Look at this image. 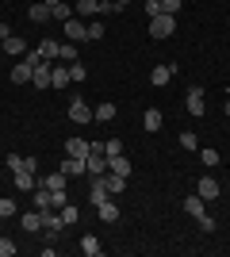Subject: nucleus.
I'll list each match as a JSON object with an SVG mask.
<instances>
[{
  "mask_svg": "<svg viewBox=\"0 0 230 257\" xmlns=\"http://www.w3.org/2000/svg\"><path fill=\"white\" fill-rule=\"evenodd\" d=\"M173 31H176V16H165V12L150 16V35L153 39H169Z\"/></svg>",
  "mask_w": 230,
  "mask_h": 257,
  "instance_id": "nucleus-1",
  "label": "nucleus"
},
{
  "mask_svg": "<svg viewBox=\"0 0 230 257\" xmlns=\"http://www.w3.org/2000/svg\"><path fill=\"white\" fill-rule=\"evenodd\" d=\"M62 31H66V43H85V39H88V23L73 16V20L62 23Z\"/></svg>",
  "mask_w": 230,
  "mask_h": 257,
  "instance_id": "nucleus-2",
  "label": "nucleus"
},
{
  "mask_svg": "<svg viewBox=\"0 0 230 257\" xmlns=\"http://www.w3.org/2000/svg\"><path fill=\"white\" fill-rule=\"evenodd\" d=\"M184 107H188V115H203V111H207V100H203V88H199V85H192V88H188Z\"/></svg>",
  "mask_w": 230,
  "mask_h": 257,
  "instance_id": "nucleus-3",
  "label": "nucleus"
},
{
  "mask_svg": "<svg viewBox=\"0 0 230 257\" xmlns=\"http://www.w3.org/2000/svg\"><path fill=\"white\" fill-rule=\"evenodd\" d=\"M43 230H46L50 238H58V234H62V230H66V219H62V211L46 207V211H43Z\"/></svg>",
  "mask_w": 230,
  "mask_h": 257,
  "instance_id": "nucleus-4",
  "label": "nucleus"
},
{
  "mask_svg": "<svg viewBox=\"0 0 230 257\" xmlns=\"http://www.w3.org/2000/svg\"><path fill=\"white\" fill-rule=\"evenodd\" d=\"M173 73H176V62L153 65V69H150V85H153V88H165L169 81H173Z\"/></svg>",
  "mask_w": 230,
  "mask_h": 257,
  "instance_id": "nucleus-5",
  "label": "nucleus"
},
{
  "mask_svg": "<svg viewBox=\"0 0 230 257\" xmlns=\"http://www.w3.org/2000/svg\"><path fill=\"white\" fill-rule=\"evenodd\" d=\"M219 192H222V188H219L215 177H199V181H196V196L203 200V204H207V200H219Z\"/></svg>",
  "mask_w": 230,
  "mask_h": 257,
  "instance_id": "nucleus-6",
  "label": "nucleus"
},
{
  "mask_svg": "<svg viewBox=\"0 0 230 257\" xmlns=\"http://www.w3.org/2000/svg\"><path fill=\"white\" fill-rule=\"evenodd\" d=\"M69 123H92V107H88L81 96L69 100Z\"/></svg>",
  "mask_w": 230,
  "mask_h": 257,
  "instance_id": "nucleus-7",
  "label": "nucleus"
},
{
  "mask_svg": "<svg viewBox=\"0 0 230 257\" xmlns=\"http://www.w3.org/2000/svg\"><path fill=\"white\" fill-rule=\"evenodd\" d=\"M31 77H35V62L31 58H23V62L12 65V81H16V85H31Z\"/></svg>",
  "mask_w": 230,
  "mask_h": 257,
  "instance_id": "nucleus-8",
  "label": "nucleus"
},
{
  "mask_svg": "<svg viewBox=\"0 0 230 257\" xmlns=\"http://www.w3.org/2000/svg\"><path fill=\"white\" fill-rule=\"evenodd\" d=\"M73 77H69V65H54L50 62V88H69Z\"/></svg>",
  "mask_w": 230,
  "mask_h": 257,
  "instance_id": "nucleus-9",
  "label": "nucleus"
},
{
  "mask_svg": "<svg viewBox=\"0 0 230 257\" xmlns=\"http://www.w3.org/2000/svg\"><path fill=\"white\" fill-rule=\"evenodd\" d=\"M85 173L88 177H104V173H108V158H104V154H88L85 158Z\"/></svg>",
  "mask_w": 230,
  "mask_h": 257,
  "instance_id": "nucleus-10",
  "label": "nucleus"
},
{
  "mask_svg": "<svg viewBox=\"0 0 230 257\" xmlns=\"http://www.w3.org/2000/svg\"><path fill=\"white\" fill-rule=\"evenodd\" d=\"M108 184H104V181H100V177H92V188H88V204H92V207H100V204H104V200H108Z\"/></svg>",
  "mask_w": 230,
  "mask_h": 257,
  "instance_id": "nucleus-11",
  "label": "nucleus"
},
{
  "mask_svg": "<svg viewBox=\"0 0 230 257\" xmlns=\"http://www.w3.org/2000/svg\"><path fill=\"white\" fill-rule=\"evenodd\" d=\"M12 177H16V188H20V192H35V188H39V177H35V173H27V169H20V173H12Z\"/></svg>",
  "mask_w": 230,
  "mask_h": 257,
  "instance_id": "nucleus-12",
  "label": "nucleus"
},
{
  "mask_svg": "<svg viewBox=\"0 0 230 257\" xmlns=\"http://www.w3.org/2000/svg\"><path fill=\"white\" fill-rule=\"evenodd\" d=\"M96 219H100V223H115V219H119V207H115V196H108V200H104V204L96 207Z\"/></svg>",
  "mask_w": 230,
  "mask_h": 257,
  "instance_id": "nucleus-13",
  "label": "nucleus"
},
{
  "mask_svg": "<svg viewBox=\"0 0 230 257\" xmlns=\"http://www.w3.org/2000/svg\"><path fill=\"white\" fill-rule=\"evenodd\" d=\"M66 158H88V142L81 139V135L66 139Z\"/></svg>",
  "mask_w": 230,
  "mask_h": 257,
  "instance_id": "nucleus-14",
  "label": "nucleus"
},
{
  "mask_svg": "<svg viewBox=\"0 0 230 257\" xmlns=\"http://www.w3.org/2000/svg\"><path fill=\"white\" fill-rule=\"evenodd\" d=\"M100 181H104V184H108V192L111 196H119V192H127V177H119V173H104V177H100Z\"/></svg>",
  "mask_w": 230,
  "mask_h": 257,
  "instance_id": "nucleus-15",
  "label": "nucleus"
},
{
  "mask_svg": "<svg viewBox=\"0 0 230 257\" xmlns=\"http://www.w3.org/2000/svg\"><path fill=\"white\" fill-rule=\"evenodd\" d=\"M31 200H35V207H39V211H46V207H54V192H50V188H43V184H39V188L31 192Z\"/></svg>",
  "mask_w": 230,
  "mask_h": 257,
  "instance_id": "nucleus-16",
  "label": "nucleus"
},
{
  "mask_svg": "<svg viewBox=\"0 0 230 257\" xmlns=\"http://www.w3.org/2000/svg\"><path fill=\"white\" fill-rule=\"evenodd\" d=\"M31 85H35V88H50V62H39V65H35Z\"/></svg>",
  "mask_w": 230,
  "mask_h": 257,
  "instance_id": "nucleus-17",
  "label": "nucleus"
},
{
  "mask_svg": "<svg viewBox=\"0 0 230 257\" xmlns=\"http://www.w3.org/2000/svg\"><path fill=\"white\" fill-rule=\"evenodd\" d=\"M66 173L58 169V173H46V177H39V184H43V188H50V192H54V188H66Z\"/></svg>",
  "mask_w": 230,
  "mask_h": 257,
  "instance_id": "nucleus-18",
  "label": "nucleus"
},
{
  "mask_svg": "<svg viewBox=\"0 0 230 257\" xmlns=\"http://www.w3.org/2000/svg\"><path fill=\"white\" fill-rule=\"evenodd\" d=\"M73 12H77V20H85V16H100V0H77Z\"/></svg>",
  "mask_w": 230,
  "mask_h": 257,
  "instance_id": "nucleus-19",
  "label": "nucleus"
},
{
  "mask_svg": "<svg viewBox=\"0 0 230 257\" xmlns=\"http://www.w3.org/2000/svg\"><path fill=\"white\" fill-rule=\"evenodd\" d=\"M62 173L66 177H85V158H66L62 161Z\"/></svg>",
  "mask_w": 230,
  "mask_h": 257,
  "instance_id": "nucleus-20",
  "label": "nucleus"
},
{
  "mask_svg": "<svg viewBox=\"0 0 230 257\" xmlns=\"http://www.w3.org/2000/svg\"><path fill=\"white\" fill-rule=\"evenodd\" d=\"M58 50H62L58 39H43V43H39V54H43L46 62H58Z\"/></svg>",
  "mask_w": 230,
  "mask_h": 257,
  "instance_id": "nucleus-21",
  "label": "nucleus"
},
{
  "mask_svg": "<svg viewBox=\"0 0 230 257\" xmlns=\"http://www.w3.org/2000/svg\"><path fill=\"white\" fill-rule=\"evenodd\" d=\"M81 253H88V257H100V253H104L100 238H96V234H85V238H81Z\"/></svg>",
  "mask_w": 230,
  "mask_h": 257,
  "instance_id": "nucleus-22",
  "label": "nucleus"
},
{
  "mask_svg": "<svg viewBox=\"0 0 230 257\" xmlns=\"http://www.w3.org/2000/svg\"><path fill=\"white\" fill-rule=\"evenodd\" d=\"M23 230H27V234H35V230H43V211H39V207L23 215Z\"/></svg>",
  "mask_w": 230,
  "mask_h": 257,
  "instance_id": "nucleus-23",
  "label": "nucleus"
},
{
  "mask_svg": "<svg viewBox=\"0 0 230 257\" xmlns=\"http://www.w3.org/2000/svg\"><path fill=\"white\" fill-rule=\"evenodd\" d=\"M50 16H54V20H58V23H66V20H73L77 12H73V4H66V0H58L54 8H50Z\"/></svg>",
  "mask_w": 230,
  "mask_h": 257,
  "instance_id": "nucleus-24",
  "label": "nucleus"
},
{
  "mask_svg": "<svg viewBox=\"0 0 230 257\" xmlns=\"http://www.w3.org/2000/svg\"><path fill=\"white\" fill-rule=\"evenodd\" d=\"M108 169L119 173V177H131V161H127V154H119V158H108Z\"/></svg>",
  "mask_w": 230,
  "mask_h": 257,
  "instance_id": "nucleus-25",
  "label": "nucleus"
},
{
  "mask_svg": "<svg viewBox=\"0 0 230 257\" xmlns=\"http://www.w3.org/2000/svg\"><path fill=\"white\" fill-rule=\"evenodd\" d=\"M142 127L150 131V135H153V131H161V111H157V107H146V119H142Z\"/></svg>",
  "mask_w": 230,
  "mask_h": 257,
  "instance_id": "nucleus-26",
  "label": "nucleus"
},
{
  "mask_svg": "<svg viewBox=\"0 0 230 257\" xmlns=\"http://www.w3.org/2000/svg\"><path fill=\"white\" fill-rule=\"evenodd\" d=\"M92 119H96V123H111V119H115V104H100V107H92Z\"/></svg>",
  "mask_w": 230,
  "mask_h": 257,
  "instance_id": "nucleus-27",
  "label": "nucleus"
},
{
  "mask_svg": "<svg viewBox=\"0 0 230 257\" xmlns=\"http://www.w3.org/2000/svg\"><path fill=\"white\" fill-rule=\"evenodd\" d=\"M27 16H31V23H46V20H50V8L39 0V4H31V8H27Z\"/></svg>",
  "mask_w": 230,
  "mask_h": 257,
  "instance_id": "nucleus-28",
  "label": "nucleus"
},
{
  "mask_svg": "<svg viewBox=\"0 0 230 257\" xmlns=\"http://www.w3.org/2000/svg\"><path fill=\"white\" fill-rule=\"evenodd\" d=\"M184 211H188V215H203L207 207H203V200H199V196L192 192V196H184Z\"/></svg>",
  "mask_w": 230,
  "mask_h": 257,
  "instance_id": "nucleus-29",
  "label": "nucleus"
},
{
  "mask_svg": "<svg viewBox=\"0 0 230 257\" xmlns=\"http://www.w3.org/2000/svg\"><path fill=\"white\" fill-rule=\"evenodd\" d=\"M4 54H27V46H23V39H20V35L4 39Z\"/></svg>",
  "mask_w": 230,
  "mask_h": 257,
  "instance_id": "nucleus-30",
  "label": "nucleus"
},
{
  "mask_svg": "<svg viewBox=\"0 0 230 257\" xmlns=\"http://www.w3.org/2000/svg\"><path fill=\"white\" fill-rule=\"evenodd\" d=\"M81 54H77V43H62V50H58V62H77Z\"/></svg>",
  "mask_w": 230,
  "mask_h": 257,
  "instance_id": "nucleus-31",
  "label": "nucleus"
},
{
  "mask_svg": "<svg viewBox=\"0 0 230 257\" xmlns=\"http://www.w3.org/2000/svg\"><path fill=\"white\" fill-rule=\"evenodd\" d=\"M104 35H108V27H104L100 20H92V23H88V43H100Z\"/></svg>",
  "mask_w": 230,
  "mask_h": 257,
  "instance_id": "nucleus-32",
  "label": "nucleus"
},
{
  "mask_svg": "<svg viewBox=\"0 0 230 257\" xmlns=\"http://www.w3.org/2000/svg\"><path fill=\"white\" fill-rule=\"evenodd\" d=\"M69 77H73V81H85V77H88V69H85V62H81V58H77V62H69Z\"/></svg>",
  "mask_w": 230,
  "mask_h": 257,
  "instance_id": "nucleus-33",
  "label": "nucleus"
},
{
  "mask_svg": "<svg viewBox=\"0 0 230 257\" xmlns=\"http://www.w3.org/2000/svg\"><path fill=\"white\" fill-rule=\"evenodd\" d=\"M119 154H123V142L119 139H108V142H104V158H119Z\"/></svg>",
  "mask_w": 230,
  "mask_h": 257,
  "instance_id": "nucleus-34",
  "label": "nucleus"
},
{
  "mask_svg": "<svg viewBox=\"0 0 230 257\" xmlns=\"http://www.w3.org/2000/svg\"><path fill=\"white\" fill-rule=\"evenodd\" d=\"M196 223H199V230H203V234H211V230H215V219H211L207 211H203V215H196Z\"/></svg>",
  "mask_w": 230,
  "mask_h": 257,
  "instance_id": "nucleus-35",
  "label": "nucleus"
},
{
  "mask_svg": "<svg viewBox=\"0 0 230 257\" xmlns=\"http://www.w3.org/2000/svg\"><path fill=\"white\" fill-rule=\"evenodd\" d=\"M180 146H184V150H199V139L192 131H184V135H180Z\"/></svg>",
  "mask_w": 230,
  "mask_h": 257,
  "instance_id": "nucleus-36",
  "label": "nucleus"
},
{
  "mask_svg": "<svg viewBox=\"0 0 230 257\" xmlns=\"http://www.w3.org/2000/svg\"><path fill=\"white\" fill-rule=\"evenodd\" d=\"M12 215H16V200H4V196H0V219H12Z\"/></svg>",
  "mask_w": 230,
  "mask_h": 257,
  "instance_id": "nucleus-37",
  "label": "nucleus"
},
{
  "mask_svg": "<svg viewBox=\"0 0 230 257\" xmlns=\"http://www.w3.org/2000/svg\"><path fill=\"white\" fill-rule=\"evenodd\" d=\"M199 161H203V165H207V169H211V165H219V154L203 146V150H199Z\"/></svg>",
  "mask_w": 230,
  "mask_h": 257,
  "instance_id": "nucleus-38",
  "label": "nucleus"
},
{
  "mask_svg": "<svg viewBox=\"0 0 230 257\" xmlns=\"http://www.w3.org/2000/svg\"><path fill=\"white\" fill-rule=\"evenodd\" d=\"M62 219H66V226H69V223H77V219H81V211H77L73 204H66V207H62Z\"/></svg>",
  "mask_w": 230,
  "mask_h": 257,
  "instance_id": "nucleus-39",
  "label": "nucleus"
},
{
  "mask_svg": "<svg viewBox=\"0 0 230 257\" xmlns=\"http://www.w3.org/2000/svg\"><path fill=\"white\" fill-rule=\"evenodd\" d=\"M157 4H161L165 16H176V12H180V0H157Z\"/></svg>",
  "mask_w": 230,
  "mask_h": 257,
  "instance_id": "nucleus-40",
  "label": "nucleus"
},
{
  "mask_svg": "<svg viewBox=\"0 0 230 257\" xmlns=\"http://www.w3.org/2000/svg\"><path fill=\"white\" fill-rule=\"evenodd\" d=\"M16 253V242H12V238H0V257H12Z\"/></svg>",
  "mask_w": 230,
  "mask_h": 257,
  "instance_id": "nucleus-41",
  "label": "nucleus"
},
{
  "mask_svg": "<svg viewBox=\"0 0 230 257\" xmlns=\"http://www.w3.org/2000/svg\"><path fill=\"white\" fill-rule=\"evenodd\" d=\"M8 169H12V173L23 169V158H20V154H8Z\"/></svg>",
  "mask_w": 230,
  "mask_h": 257,
  "instance_id": "nucleus-42",
  "label": "nucleus"
},
{
  "mask_svg": "<svg viewBox=\"0 0 230 257\" xmlns=\"http://www.w3.org/2000/svg\"><path fill=\"white\" fill-rule=\"evenodd\" d=\"M23 169H27V173H35V177H39V158H23Z\"/></svg>",
  "mask_w": 230,
  "mask_h": 257,
  "instance_id": "nucleus-43",
  "label": "nucleus"
},
{
  "mask_svg": "<svg viewBox=\"0 0 230 257\" xmlns=\"http://www.w3.org/2000/svg\"><path fill=\"white\" fill-rule=\"evenodd\" d=\"M12 35H16V31H12L8 23H0V43H4V39H12Z\"/></svg>",
  "mask_w": 230,
  "mask_h": 257,
  "instance_id": "nucleus-44",
  "label": "nucleus"
},
{
  "mask_svg": "<svg viewBox=\"0 0 230 257\" xmlns=\"http://www.w3.org/2000/svg\"><path fill=\"white\" fill-rule=\"evenodd\" d=\"M115 4H119V12H123V8H127V4H131V0H115Z\"/></svg>",
  "mask_w": 230,
  "mask_h": 257,
  "instance_id": "nucleus-45",
  "label": "nucleus"
},
{
  "mask_svg": "<svg viewBox=\"0 0 230 257\" xmlns=\"http://www.w3.org/2000/svg\"><path fill=\"white\" fill-rule=\"evenodd\" d=\"M43 4H46V8H54V4H58V0H43Z\"/></svg>",
  "mask_w": 230,
  "mask_h": 257,
  "instance_id": "nucleus-46",
  "label": "nucleus"
},
{
  "mask_svg": "<svg viewBox=\"0 0 230 257\" xmlns=\"http://www.w3.org/2000/svg\"><path fill=\"white\" fill-rule=\"evenodd\" d=\"M226 115H230V96H226Z\"/></svg>",
  "mask_w": 230,
  "mask_h": 257,
  "instance_id": "nucleus-47",
  "label": "nucleus"
},
{
  "mask_svg": "<svg viewBox=\"0 0 230 257\" xmlns=\"http://www.w3.org/2000/svg\"><path fill=\"white\" fill-rule=\"evenodd\" d=\"M0 50H4V43H0Z\"/></svg>",
  "mask_w": 230,
  "mask_h": 257,
  "instance_id": "nucleus-48",
  "label": "nucleus"
}]
</instances>
